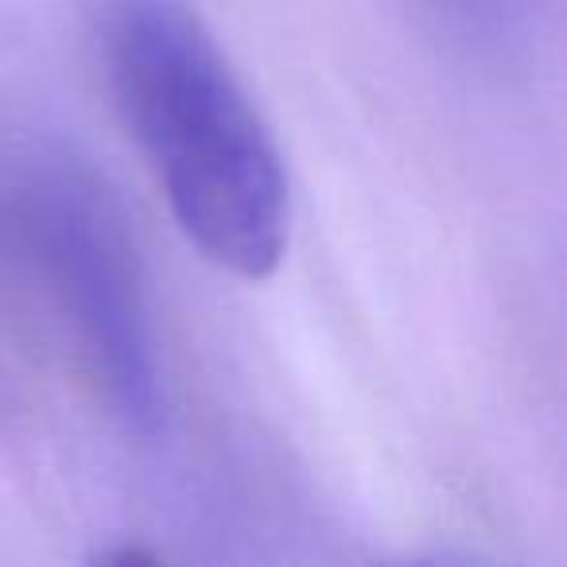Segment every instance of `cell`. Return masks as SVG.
<instances>
[{"label":"cell","mask_w":567,"mask_h":567,"mask_svg":"<svg viewBox=\"0 0 567 567\" xmlns=\"http://www.w3.org/2000/svg\"><path fill=\"white\" fill-rule=\"evenodd\" d=\"M440 4L463 28H486V32L497 35L505 24V17H509L513 0H440Z\"/></svg>","instance_id":"3957f363"},{"label":"cell","mask_w":567,"mask_h":567,"mask_svg":"<svg viewBox=\"0 0 567 567\" xmlns=\"http://www.w3.org/2000/svg\"><path fill=\"white\" fill-rule=\"evenodd\" d=\"M24 226L113 404L136 432L156 435L164 424V373L117 210L94 179L48 167L24 187Z\"/></svg>","instance_id":"7a4b0ae2"},{"label":"cell","mask_w":567,"mask_h":567,"mask_svg":"<svg viewBox=\"0 0 567 567\" xmlns=\"http://www.w3.org/2000/svg\"><path fill=\"white\" fill-rule=\"evenodd\" d=\"M110 71L187 241L221 272L272 276L288 249V179L206 28L175 0H125L110 28Z\"/></svg>","instance_id":"6da1fadb"}]
</instances>
